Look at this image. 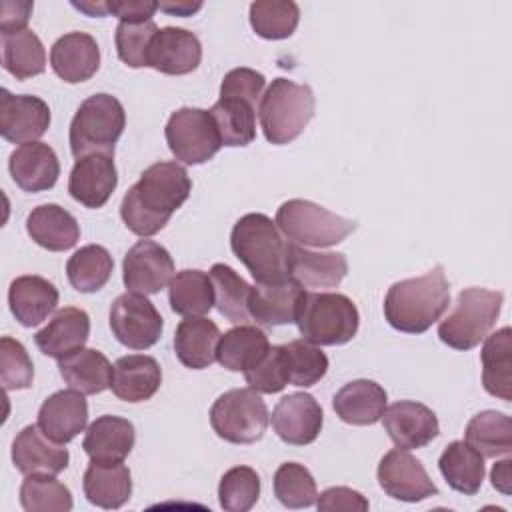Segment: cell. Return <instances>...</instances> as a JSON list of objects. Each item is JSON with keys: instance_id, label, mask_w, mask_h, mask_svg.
Here are the masks:
<instances>
[{"instance_id": "1", "label": "cell", "mask_w": 512, "mask_h": 512, "mask_svg": "<svg viewBox=\"0 0 512 512\" xmlns=\"http://www.w3.org/2000/svg\"><path fill=\"white\" fill-rule=\"evenodd\" d=\"M192 182L178 162H156L148 166L140 180L124 194L120 216L136 236H154L170 216L188 200Z\"/></svg>"}, {"instance_id": "2", "label": "cell", "mask_w": 512, "mask_h": 512, "mask_svg": "<svg viewBox=\"0 0 512 512\" xmlns=\"http://www.w3.org/2000/svg\"><path fill=\"white\" fill-rule=\"evenodd\" d=\"M450 304V286L442 266L394 282L384 298V318L394 330L422 334L442 318Z\"/></svg>"}, {"instance_id": "3", "label": "cell", "mask_w": 512, "mask_h": 512, "mask_svg": "<svg viewBox=\"0 0 512 512\" xmlns=\"http://www.w3.org/2000/svg\"><path fill=\"white\" fill-rule=\"evenodd\" d=\"M288 246L272 218L262 212H250L236 220L230 232L234 256L248 268L260 284H272L288 276Z\"/></svg>"}, {"instance_id": "4", "label": "cell", "mask_w": 512, "mask_h": 512, "mask_svg": "<svg viewBox=\"0 0 512 512\" xmlns=\"http://www.w3.org/2000/svg\"><path fill=\"white\" fill-rule=\"evenodd\" d=\"M314 92L306 84L276 78L266 88L258 104V120L264 138L282 146L296 140L314 116Z\"/></svg>"}, {"instance_id": "5", "label": "cell", "mask_w": 512, "mask_h": 512, "mask_svg": "<svg viewBox=\"0 0 512 512\" xmlns=\"http://www.w3.org/2000/svg\"><path fill=\"white\" fill-rule=\"evenodd\" d=\"M302 338L316 346L350 342L360 326L356 304L338 292H306L296 316Z\"/></svg>"}, {"instance_id": "6", "label": "cell", "mask_w": 512, "mask_h": 512, "mask_svg": "<svg viewBox=\"0 0 512 512\" xmlns=\"http://www.w3.org/2000/svg\"><path fill=\"white\" fill-rule=\"evenodd\" d=\"M126 126V112L120 100L100 92L88 96L70 122V152L78 160L88 154H112L114 144Z\"/></svg>"}, {"instance_id": "7", "label": "cell", "mask_w": 512, "mask_h": 512, "mask_svg": "<svg viewBox=\"0 0 512 512\" xmlns=\"http://www.w3.org/2000/svg\"><path fill=\"white\" fill-rule=\"evenodd\" d=\"M504 296L486 288H464L458 294L456 308L438 324V338L454 350L476 348L496 324Z\"/></svg>"}, {"instance_id": "8", "label": "cell", "mask_w": 512, "mask_h": 512, "mask_svg": "<svg viewBox=\"0 0 512 512\" xmlns=\"http://www.w3.org/2000/svg\"><path fill=\"white\" fill-rule=\"evenodd\" d=\"M278 230L294 244L328 248L340 244L356 230V220L338 216L310 200L292 198L276 210Z\"/></svg>"}, {"instance_id": "9", "label": "cell", "mask_w": 512, "mask_h": 512, "mask_svg": "<svg viewBox=\"0 0 512 512\" xmlns=\"http://www.w3.org/2000/svg\"><path fill=\"white\" fill-rule=\"evenodd\" d=\"M268 408L252 388H232L216 398L210 408L214 432L230 444H254L268 428Z\"/></svg>"}, {"instance_id": "10", "label": "cell", "mask_w": 512, "mask_h": 512, "mask_svg": "<svg viewBox=\"0 0 512 512\" xmlns=\"http://www.w3.org/2000/svg\"><path fill=\"white\" fill-rule=\"evenodd\" d=\"M164 136L176 160L188 166L208 162L220 148L222 140L210 110L178 108L170 114Z\"/></svg>"}, {"instance_id": "11", "label": "cell", "mask_w": 512, "mask_h": 512, "mask_svg": "<svg viewBox=\"0 0 512 512\" xmlns=\"http://www.w3.org/2000/svg\"><path fill=\"white\" fill-rule=\"evenodd\" d=\"M110 328L122 346L146 350L160 340L164 322L156 306L144 294L126 292L110 306Z\"/></svg>"}, {"instance_id": "12", "label": "cell", "mask_w": 512, "mask_h": 512, "mask_svg": "<svg viewBox=\"0 0 512 512\" xmlns=\"http://www.w3.org/2000/svg\"><path fill=\"white\" fill-rule=\"evenodd\" d=\"M376 474L380 488L394 500L420 502L438 494V488L422 462L404 448L386 452L378 464Z\"/></svg>"}, {"instance_id": "13", "label": "cell", "mask_w": 512, "mask_h": 512, "mask_svg": "<svg viewBox=\"0 0 512 512\" xmlns=\"http://www.w3.org/2000/svg\"><path fill=\"white\" fill-rule=\"evenodd\" d=\"M174 272V260L170 252L154 242L140 240L136 242L122 260V280L128 292L136 294H156L170 280Z\"/></svg>"}, {"instance_id": "14", "label": "cell", "mask_w": 512, "mask_h": 512, "mask_svg": "<svg viewBox=\"0 0 512 512\" xmlns=\"http://www.w3.org/2000/svg\"><path fill=\"white\" fill-rule=\"evenodd\" d=\"M50 126L48 104L32 94L0 92V134L12 144L36 142Z\"/></svg>"}, {"instance_id": "15", "label": "cell", "mask_w": 512, "mask_h": 512, "mask_svg": "<svg viewBox=\"0 0 512 512\" xmlns=\"http://www.w3.org/2000/svg\"><path fill=\"white\" fill-rule=\"evenodd\" d=\"M324 424L320 404L308 392H294L278 400L272 410V428L290 446L312 444Z\"/></svg>"}, {"instance_id": "16", "label": "cell", "mask_w": 512, "mask_h": 512, "mask_svg": "<svg viewBox=\"0 0 512 512\" xmlns=\"http://www.w3.org/2000/svg\"><path fill=\"white\" fill-rule=\"evenodd\" d=\"M380 420L390 440L404 450L424 448L440 434L436 414L426 404L414 400L394 402L384 410Z\"/></svg>"}, {"instance_id": "17", "label": "cell", "mask_w": 512, "mask_h": 512, "mask_svg": "<svg viewBox=\"0 0 512 512\" xmlns=\"http://www.w3.org/2000/svg\"><path fill=\"white\" fill-rule=\"evenodd\" d=\"M118 184V172L112 154H88L76 160L70 178V196L86 208H102Z\"/></svg>"}, {"instance_id": "18", "label": "cell", "mask_w": 512, "mask_h": 512, "mask_svg": "<svg viewBox=\"0 0 512 512\" xmlns=\"http://www.w3.org/2000/svg\"><path fill=\"white\" fill-rule=\"evenodd\" d=\"M202 60V44L190 30L166 26L156 32L148 50V66L168 76L190 74Z\"/></svg>"}, {"instance_id": "19", "label": "cell", "mask_w": 512, "mask_h": 512, "mask_svg": "<svg viewBox=\"0 0 512 512\" xmlns=\"http://www.w3.org/2000/svg\"><path fill=\"white\" fill-rule=\"evenodd\" d=\"M306 290L292 278L260 284L256 282L250 288L248 310L252 320L262 326H282L296 322L302 298Z\"/></svg>"}, {"instance_id": "20", "label": "cell", "mask_w": 512, "mask_h": 512, "mask_svg": "<svg viewBox=\"0 0 512 512\" xmlns=\"http://www.w3.org/2000/svg\"><path fill=\"white\" fill-rule=\"evenodd\" d=\"M68 460V450L48 438L38 424L22 428L12 442V462L22 474H60Z\"/></svg>"}, {"instance_id": "21", "label": "cell", "mask_w": 512, "mask_h": 512, "mask_svg": "<svg viewBox=\"0 0 512 512\" xmlns=\"http://www.w3.org/2000/svg\"><path fill=\"white\" fill-rule=\"evenodd\" d=\"M348 274V260L340 252H314L290 242L288 276L302 288L326 290L336 288Z\"/></svg>"}, {"instance_id": "22", "label": "cell", "mask_w": 512, "mask_h": 512, "mask_svg": "<svg viewBox=\"0 0 512 512\" xmlns=\"http://www.w3.org/2000/svg\"><path fill=\"white\" fill-rule=\"evenodd\" d=\"M88 422V402L82 392L58 390L48 396L38 410L40 430L58 444L74 440Z\"/></svg>"}, {"instance_id": "23", "label": "cell", "mask_w": 512, "mask_h": 512, "mask_svg": "<svg viewBox=\"0 0 512 512\" xmlns=\"http://www.w3.org/2000/svg\"><path fill=\"white\" fill-rule=\"evenodd\" d=\"M50 66L54 74L68 84L90 80L100 68V48L96 38L86 32H68L60 36L50 48Z\"/></svg>"}, {"instance_id": "24", "label": "cell", "mask_w": 512, "mask_h": 512, "mask_svg": "<svg viewBox=\"0 0 512 512\" xmlns=\"http://www.w3.org/2000/svg\"><path fill=\"white\" fill-rule=\"evenodd\" d=\"M12 180L26 192L50 190L60 176L56 152L44 142H28L18 146L8 160Z\"/></svg>"}, {"instance_id": "25", "label": "cell", "mask_w": 512, "mask_h": 512, "mask_svg": "<svg viewBox=\"0 0 512 512\" xmlns=\"http://www.w3.org/2000/svg\"><path fill=\"white\" fill-rule=\"evenodd\" d=\"M90 316L76 306L60 308L52 320L36 332L34 342L38 350L50 358H64L88 342Z\"/></svg>"}, {"instance_id": "26", "label": "cell", "mask_w": 512, "mask_h": 512, "mask_svg": "<svg viewBox=\"0 0 512 512\" xmlns=\"http://www.w3.org/2000/svg\"><path fill=\"white\" fill-rule=\"evenodd\" d=\"M58 290L56 286L36 274L18 276L12 280L8 288V304L14 318L26 326H38L54 312L58 304Z\"/></svg>"}, {"instance_id": "27", "label": "cell", "mask_w": 512, "mask_h": 512, "mask_svg": "<svg viewBox=\"0 0 512 512\" xmlns=\"http://www.w3.org/2000/svg\"><path fill=\"white\" fill-rule=\"evenodd\" d=\"M386 390L374 380H352L332 400L336 416L352 426L376 424L386 410Z\"/></svg>"}, {"instance_id": "28", "label": "cell", "mask_w": 512, "mask_h": 512, "mask_svg": "<svg viewBox=\"0 0 512 512\" xmlns=\"http://www.w3.org/2000/svg\"><path fill=\"white\" fill-rule=\"evenodd\" d=\"M136 432L130 420L120 416H98L86 430L82 448L90 460L122 462L134 448Z\"/></svg>"}, {"instance_id": "29", "label": "cell", "mask_w": 512, "mask_h": 512, "mask_svg": "<svg viewBox=\"0 0 512 512\" xmlns=\"http://www.w3.org/2000/svg\"><path fill=\"white\" fill-rule=\"evenodd\" d=\"M162 384L160 364L146 354H128L116 360L112 392L124 402L150 400Z\"/></svg>"}, {"instance_id": "30", "label": "cell", "mask_w": 512, "mask_h": 512, "mask_svg": "<svg viewBox=\"0 0 512 512\" xmlns=\"http://www.w3.org/2000/svg\"><path fill=\"white\" fill-rule=\"evenodd\" d=\"M82 488L90 504L104 510H116L130 500L132 476L122 462L90 460L82 478Z\"/></svg>"}, {"instance_id": "31", "label": "cell", "mask_w": 512, "mask_h": 512, "mask_svg": "<svg viewBox=\"0 0 512 512\" xmlns=\"http://www.w3.org/2000/svg\"><path fill=\"white\" fill-rule=\"evenodd\" d=\"M28 236L50 252H64L80 240L78 220L58 204L36 206L26 218Z\"/></svg>"}, {"instance_id": "32", "label": "cell", "mask_w": 512, "mask_h": 512, "mask_svg": "<svg viewBox=\"0 0 512 512\" xmlns=\"http://www.w3.org/2000/svg\"><path fill=\"white\" fill-rule=\"evenodd\" d=\"M218 326L204 316H186L174 332V352L192 370L208 368L216 360L220 340Z\"/></svg>"}, {"instance_id": "33", "label": "cell", "mask_w": 512, "mask_h": 512, "mask_svg": "<svg viewBox=\"0 0 512 512\" xmlns=\"http://www.w3.org/2000/svg\"><path fill=\"white\" fill-rule=\"evenodd\" d=\"M64 382L82 394H100L112 384L114 366L96 348H80L58 360Z\"/></svg>"}, {"instance_id": "34", "label": "cell", "mask_w": 512, "mask_h": 512, "mask_svg": "<svg viewBox=\"0 0 512 512\" xmlns=\"http://www.w3.org/2000/svg\"><path fill=\"white\" fill-rule=\"evenodd\" d=\"M482 384L490 396L512 400V332L508 326L484 338L480 352Z\"/></svg>"}, {"instance_id": "35", "label": "cell", "mask_w": 512, "mask_h": 512, "mask_svg": "<svg viewBox=\"0 0 512 512\" xmlns=\"http://www.w3.org/2000/svg\"><path fill=\"white\" fill-rule=\"evenodd\" d=\"M270 342L264 330L250 324H238L218 340L216 360L230 372H246L268 352Z\"/></svg>"}, {"instance_id": "36", "label": "cell", "mask_w": 512, "mask_h": 512, "mask_svg": "<svg viewBox=\"0 0 512 512\" xmlns=\"http://www.w3.org/2000/svg\"><path fill=\"white\" fill-rule=\"evenodd\" d=\"M438 468L446 484L464 496H474L482 486L484 458L464 440H454L444 448Z\"/></svg>"}, {"instance_id": "37", "label": "cell", "mask_w": 512, "mask_h": 512, "mask_svg": "<svg viewBox=\"0 0 512 512\" xmlns=\"http://www.w3.org/2000/svg\"><path fill=\"white\" fill-rule=\"evenodd\" d=\"M2 38V66L16 80H28L46 70V50L38 34L30 28L4 32Z\"/></svg>"}, {"instance_id": "38", "label": "cell", "mask_w": 512, "mask_h": 512, "mask_svg": "<svg viewBox=\"0 0 512 512\" xmlns=\"http://www.w3.org/2000/svg\"><path fill=\"white\" fill-rule=\"evenodd\" d=\"M210 114L222 146H248L256 138V104L234 96H220Z\"/></svg>"}, {"instance_id": "39", "label": "cell", "mask_w": 512, "mask_h": 512, "mask_svg": "<svg viewBox=\"0 0 512 512\" xmlns=\"http://www.w3.org/2000/svg\"><path fill=\"white\" fill-rule=\"evenodd\" d=\"M170 308L180 316H204L214 306L210 274L202 270H180L168 282Z\"/></svg>"}, {"instance_id": "40", "label": "cell", "mask_w": 512, "mask_h": 512, "mask_svg": "<svg viewBox=\"0 0 512 512\" xmlns=\"http://www.w3.org/2000/svg\"><path fill=\"white\" fill-rule=\"evenodd\" d=\"M464 442H468L482 458H496L512 452V420L504 412L484 410L470 418Z\"/></svg>"}, {"instance_id": "41", "label": "cell", "mask_w": 512, "mask_h": 512, "mask_svg": "<svg viewBox=\"0 0 512 512\" xmlns=\"http://www.w3.org/2000/svg\"><path fill=\"white\" fill-rule=\"evenodd\" d=\"M214 288V306L232 324H246L252 320L248 310L250 284L228 264H214L210 268Z\"/></svg>"}, {"instance_id": "42", "label": "cell", "mask_w": 512, "mask_h": 512, "mask_svg": "<svg viewBox=\"0 0 512 512\" xmlns=\"http://www.w3.org/2000/svg\"><path fill=\"white\" fill-rule=\"evenodd\" d=\"M114 270L110 252L100 244H88L76 250L66 262V276L74 290L82 294L98 292L106 286Z\"/></svg>"}, {"instance_id": "43", "label": "cell", "mask_w": 512, "mask_h": 512, "mask_svg": "<svg viewBox=\"0 0 512 512\" xmlns=\"http://www.w3.org/2000/svg\"><path fill=\"white\" fill-rule=\"evenodd\" d=\"M280 356L288 384L308 388L320 382L328 372V356L304 338L280 344Z\"/></svg>"}, {"instance_id": "44", "label": "cell", "mask_w": 512, "mask_h": 512, "mask_svg": "<svg viewBox=\"0 0 512 512\" xmlns=\"http://www.w3.org/2000/svg\"><path fill=\"white\" fill-rule=\"evenodd\" d=\"M300 8L292 0H256L250 4V26L266 40L290 38L298 26Z\"/></svg>"}, {"instance_id": "45", "label": "cell", "mask_w": 512, "mask_h": 512, "mask_svg": "<svg viewBox=\"0 0 512 512\" xmlns=\"http://www.w3.org/2000/svg\"><path fill=\"white\" fill-rule=\"evenodd\" d=\"M20 504L28 512H68L72 494L54 474H26L20 486Z\"/></svg>"}, {"instance_id": "46", "label": "cell", "mask_w": 512, "mask_h": 512, "mask_svg": "<svg viewBox=\"0 0 512 512\" xmlns=\"http://www.w3.org/2000/svg\"><path fill=\"white\" fill-rule=\"evenodd\" d=\"M274 496L286 508H308L316 504V480L304 464L284 462L274 472Z\"/></svg>"}, {"instance_id": "47", "label": "cell", "mask_w": 512, "mask_h": 512, "mask_svg": "<svg viewBox=\"0 0 512 512\" xmlns=\"http://www.w3.org/2000/svg\"><path fill=\"white\" fill-rule=\"evenodd\" d=\"M260 496V476L250 466H234L226 470L218 484L220 506L228 512L250 510Z\"/></svg>"}, {"instance_id": "48", "label": "cell", "mask_w": 512, "mask_h": 512, "mask_svg": "<svg viewBox=\"0 0 512 512\" xmlns=\"http://www.w3.org/2000/svg\"><path fill=\"white\" fill-rule=\"evenodd\" d=\"M158 30L160 28L152 20L150 22H140V24L118 22L116 32H114L118 58L130 68L148 66L150 42H152V38L156 36Z\"/></svg>"}, {"instance_id": "49", "label": "cell", "mask_w": 512, "mask_h": 512, "mask_svg": "<svg viewBox=\"0 0 512 512\" xmlns=\"http://www.w3.org/2000/svg\"><path fill=\"white\" fill-rule=\"evenodd\" d=\"M34 380V364L22 342L2 336L0 338V382L4 390L30 388Z\"/></svg>"}, {"instance_id": "50", "label": "cell", "mask_w": 512, "mask_h": 512, "mask_svg": "<svg viewBox=\"0 0 512 512\" xmlns=\"http://www.w3.org/2000/svg\"><path fill=\"white\" fill-rule=\"evenodd\" d=\"M244 378L252 390L262 394H276L284 390L288 382L284 376L280 346H270L260 362L244 372Z\"/></svg>"}, {"instance_id": "51", "label": "cell", "mask_w": 512, "mask_h": 512, "mask_svg": "<svg viewBox=\"0 0 512 512\" xmlns=\"http://www.w3.org/2000/svg\"><path fill=\"white\" fill-rule=\"evenodd\" d=\"M264 86H266L264 74H260L252 68L240 66V68L226 72V76L220 84V96H234V98H242V100L256 104L262 98Z\"/></svg>"}, {"instance_id": "52", "label": "cell", "mask_w": 512, "mask_h": 512, "mask_svg": "<svg viewBox=\"0 0 512 512\" xmlns=\"http://www.w3.org/2000/svg\"><path fill=\"white\" fill-rule=\"evenodd\" d=\"M316 506L322 512H336V510L364 512L368 510V500L358 490H352L348 486H332V488H326L316 498Z\"/></svg>"}, {"instance_id": "53", "label": "cell", "mask_w": 512, "mask_h": 512, "mask_svg": "<svg viewBox=\"0 0 512 512\" xmlns=\"http://www.w3.org/2000/svg\"><path fill=\"white\" fill-rule=\"evenodd\" d=\"M108 14L120 18V22H130V24H140V22H150L154 12L158 10V2L152 0H112L106 2Z\"/></svg>"}, {"instance_id": "54", "label": "cell", "mask_w": 512, "mask_h": 512, "mask_svg": "<svg viewBox=\"0 0 512 512\" xmlns=\"http://www.w3.org/2000/svg\"><path fill=\"white\" fill-rule=\"evenodd\" d=\"M34 4L28 0H6L0 6V34L16 32L28 28V18L32 14Z\"/></svg>"}, {"instance_id": "55", "label": "cell", "mask_w": 512, "mask_h": 512, "mask_svg": "<svg viewBox=\"0 0 512 512\" xmlns=\"http://www.w3.org/2000/svg\"><path fill=\"white\" fill-rule=\"evenodd\" d=\"M510 458H506V460H500V462H496L494 464V468H492V474H490V478H492V486L496 488V490H500L502 494H510Z\"/></svg>"}, {"instance_id": "56", "label": "cell", "mask_w": 512, "mask_h": 512, "mask_svg": "<svg viewBox=\"0 0 512 512\" xmlns=\"http://www.w3.org/2000/svg\"><path fill=\"white\" fill-rule=\"evenodd\" d=\"M158 8L172 14V16H192L202 8V2H188V0H178V2H158Z\"/></svg>"}, {"instance_id": "57", "label": "cell", "mask_w": 512, "mask_h": 512, "mask_svg": "<svg viewBox=\"0 0 512 512\" xmlns=\"http://www.w3.org/2000/svg\"><path fill=\"white\" fill-rule=\"evenodd\" d=\"M72 6L86 12L88 16H106L108 14L106 2H72Z\"/></svg>"}]
</instances>
